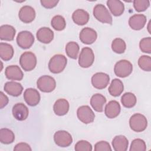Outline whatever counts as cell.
Returning a JSON list of instances; mask_svg holds the SVG:
<instances>
[{
  "label": "cell",
  "mask_w": 151,
  "mask_h": 151,
  "mask_svg": "<svg viewBox=\"0 0 151 151\" xmlns=\"http://www.w3.org/2000/svg\"><path fill=\"white\" fill-rule=\"evenodd\" d=\"M106 103V97L103 95L99 93L93 95L90 99V104L91 107L97 112H102L103 111V107Z\"/></svg>",
  "instance_id": "obj_23"
},
{
  "label": "cell",
  "mask_w": 151,
  "mask_h": 151,
  "mask_svg": "<svg viewBox=\"0 0 151 151\" xmlns=\"http://www.w3.org/2000/svg\"><path fill=\"white\" fill-rule=\"evenodd\" d=\"M9 101L8 97L2 92H0V108L3 109L6 106Z\"/></svg>",
  "instance_id": "obj_42"
},
{
  "label": "cell",
  "mask_w": 151,
  "mask_h": 151,
  "mask_svg": "<svg viewBox=\"0 0 151 151\" xmlns=\"http://www.w3.org/2000/svg\"><path fill=\"white\" fill-rule=\"evenodd\" d=\"M94 61L93 51L90 47L83 48L79 55L78 64L82 68H88L92 65Z\"/></svg>",
  "instance_id": "obj_7"
},
{
  "label": "cell",
  "mask_w": 151,
  "mask_h": 151,
  "mask_svg": "<svg viewBox=\"0 0 151 151\" xmlns=\"http://www.w3.org/2000/svg\"><path fill=\"white\" fill-rule=\"evenodd\" d=\"M95 151H111V148L110 144L106 141H100L94 145Z\"/></svg>",
  "instance_id": "obj_39"
},
{
  "label": "cell",
  "mask_w": 151,
  "mask_h": 151,
  "mask_svg": "<svg viewBox=\"0 0 151 151\" xmlns=\"http://www.w3.org/2000/svg\"><path fill=\"white\" fill-rule=\"evenodd\" d=\"M110 77L107 74L104 73H97L91 77V84L93 86L99 90L105 88L109 84Z\"/></svg>",
  "instance_id": "obj_11"
},
{
  "label": "cell",
  "mask_w": 151,
  "mask_h": 151,
  "mask_svg": "<svg viewBox=\"0 0 151 151\" xmlns=\"http://www.w3.org/2000/svg\"><path fill=\"white\" fill-rule=\"evenodd\" d=\"M121 110V107L118 101L116 100L110 101L106 106L104 113L109 119H114L119 116Z\"/></svg>",
  "instance_id": "obj_19"
},
{
  "label": "cell",
  "mask_w": 151,
  "mask_h": 151,
  "mask_svg": "<svg viewBox=\"0 0 151 151\" xmlns=\"http://www.w3.org/2000/svg\"><path fill=\"white\" fill-rule=\"evenodd\" d=\"M133 71V65L128 60H121L117 62L114 67L115 74L121 78L129 76Z\"/></svg>",
  "instance_id": "obj_5"
},
{
  "label": "cell",
  "mask_w": 151,
  "mask_h": 151,
  "mask_svg": "<svg viewBox=\"0 0 151 151\" xmlns=\"http://www.w3.org/2000/svg\"><path fill=\"white\" fill-rule=\"evenodd\" d=\"M72 19L77 25H84L88 22L90 15L86 11L83 9H77L73 13Z\"/></svg>",
  "instance_id": "obj_20"
},
{
  "label": "cell",
  "mask_w": 151,
  "mask_h": 151,
  "mask_svg": "<svg viewBox=\"0 0 151 151\" xmlns=\"http://www.w3.org/2000/svg\"><path fill=\"white\" fill-rule=\"evenodd\" d=\"M58 1L57 0H41L40 2L45 8H52L55 7L58 3Z\"/></svg>",
  "instance_id": "obj_40"
},
{
  "label": "cell",
  "mask_w": 151,
  "mask_h": 151,
  "mask_svg": "<svg viewBox=\"0 0 151 151\" xmlns=\"http://www.w3.org/2000/svg\"><path fill=\"white\" fill-rule=\"evenodd\" d=\"M51 25L55 30L60 31L64 29L65 28L66 22L63 16L57 15L52 18L51 21Z\"/></svg>",
  "instance_id": "obj_32"
},
{
  "label": "cell",
  "mask_w": 151,
  "mask_h": 151,
  "mask_svg": "<svg viewBox=\"0 0 151 151\" xmlns=\"http://www.w3.org/2000/svg\"><path fill=\"white\" fill-rule=\"evenodd\" d=\"M15 140L14 132L9 129L2 128L0 130V142L5 145L11 144Z\"/></svg>",
  "instance_id": "obj_29"
},
{
  "label": "cell",
  "mask_w": 151,
  "mask_h": 151,
  "mask_svg": "<svg viewBox=\"0 0 151 151\" xmlns=\"http://www.w3.org/2000/svg\"><path fill=\"white\" fill-rule=\"evenodd\" d=\"M139 67L146 71H151V58L148 55H142L138 60Z\"/></svg>",
  "instance_id": "obj_34"
},
{
  "label": "cell",
  "mask_w": 151,
  "mask_h": 151,
  "mask_svg": "<svg viewBox=\"0 0 151 151\" xmlns=\"http://www.w3.org/2000/svg\"><path fill=\"white\" fill-rule=\"evenodd\" d=\"M78 119L84 124L92 123L95 118V114L88 106H81L77 111Z\"/></svg>",
  "instance_id": "obj_9"
},
{
  "label": "cell",
  "mask_w": 151,
  "mask_h": 151,
  "mask_svg": "<svg viewBox=\"0 0 151 151\" xmlns=\"http://www.w3.org/2000/svg\"><path fill=\"white\" fill-rule=\"evenodd\" d=\"M133 3L135 10L137 12L145 11L150 6V1L148 0H134Z\"/></svg>",
  "instance_id": "obj_36"
},
{
  "label": "cell",
  "mask_w": 151,
  "mask_h": 151,
  "mask_svg": "<svg viewBox=\"0 0 151 151\" xmlns=\"http://www.w3.org/2000/svg\"><path fill=\"white\" fill-rule=\"evenodd\" d=\"M146 145L145 142L141 139H134L130 145V151H145Z\"/></svg>",
  "instance_id": "obj_35"
},
{
  "label": "cell",
  "mask_w": 151,
  "mask_h": 151,
  "mask_svg": "<svg viewBox=\"0 0 151 151\" xmlns=\"http://www.w3.org/2000/svg\"><path fill=\"white\" fill-rule=\"evenodd\" d=\"M126 48V44L124 41L120 38H116L112 41L111 49L113 52L117 54L123 53Z\"/></svg>",
  "instance_id": "obj_33"
},
{
  "label": "cell",
  "mask_w": 151,
  "mask_h": 151,
  "mask_svg": "<svg viewBox=\"0 0 151 151\" xmlns=\"http://www.w3.org/2000/svg\"><path fill=\"white\" fill-rule=\"evenodd\" d=\"M14 54L12 46L5 42L0 43V57L4 61L10 60Z\"/></svg>",
  "instance_id": "obj_28"
},
{
  "label": "cell",
  "mask_w": 151,
  "mask_h": 151,
  "mask_svg": "<svg viewBox=\"0 0 151 151\" xmlns=\"http://www.w3.org/2000/svg\"><path fill=\"white\" fill-rule=\"evenodd\" d=\"M6 77L11 80L20 81L23 78L24 74L19 66L17 65H9L5 70Z\"/></svg>",
  "instance_id": "obj_16"
},
{
  "label": "cell",
  "mask_w": 151,
  "mask_h": 151,
  "mask_svg": "<svg viewBox=\"0 0 151 151\" xmlns=\"http://www.w3.org/2000/svg\"><path fill=\"white\" fill-rule=\"evenodd\" d=\"M93 15L97 20L102 23L112 24V17L108 9L103 4H99L94 7Z\"/></svg>",
  "instance_id": "obj_3"
},
{
  "label": "cell",
  "mask_w": 151,
  "mask_h": 151,
  "mask_svg": "<svg viewBox=\"0 0 151 151\" xmlns=\"http://www.w3.org/2000/svg\"><path fill=\"white\" fill-rule=\"evenodd\" d=\"M37 86L38 88L42 92L50 93L55 88L56 82L53 77L44 75L38 79Z\"/></svg>",
  "instance_id": "obj_6"
},
{
  "label": "cell",
  "mask_w": 151,
  "mask_h": 151,
  "mask_svg": "<svg viewBox=\"0 0 151 151\" xmlns=\"http://www.w3.org/2000/svg\"><path fill=\"white\" fill-rule=\"evenodd\" d=\"M97 38L96 31L89 27H85L81 29L79 34V38L81 42L85 44H91Z\"/></svg>",
  "instance_id": "obj_12"
},
{
  "label": "cell",
  "mask_w": 151,
  "mask_h": 151,
  "mask_svg": "<svg viewBox=\"0 0 151 151\" xmlns=\"http://www.w3.org/2000/svg\"><path fill=\"white\" fill-rule=\"evenodd\" d=\"M54 32L48 27L40 28L36 34L37 40L44 44H49L54 39Z\"/></svg>",
  "instance_id": "obj_18"
},
{
  "label": "cell",
  "mask_w": 151,
  "mask_h": 151,
  "mask_svg": "<svg viewBox=\"0 0 151 151\" xmlns=\"http://www.w3.org/2000/svg\"><path fill=\"white\" fill-rule=\"evenodd\" d=\"M76 151H91L92 150V145L88 141L81 140L75 145L74 147Z\"/></svg>",
  "instance_id": "obj_38"
},
{
  "label": "cell",
  "mask_w": 151,
  "mask_h": 151,
  "mask_svg": "<svg viewBox=\"0 0 151 151\" xmlns=\"http://www.w3.org/2000/svg\"><path fill=\"white\" fill-rule=\"evenodd\" d=\"M16 30L9 25H3L0 27V39L5 41H12L15 35Z\"/></svg>",
  "instance_id": "obj_25"
},
{
  "label": "cell",
  "mask_w": 151,
  "mask_h": 151,
  "mask_svg": "<svg viewBox=\"0 0 151 151\" xmlns=\"http://www.w3.org/2000/svg\"><path fill=\"white\" fill-rule=\"evenodd\" d=\"M124 90V86L122 81L118 79H113L109 87L108 91L110 94L114 97L119 96Z\"/></svg>",
  "instance_id": "obj_27"
},
{
  "label": "cell",
  "mask_w": 151,
  "mask_h": 151,
  "mask_svg": "<svg viewBox=\"0 0 151 151\" xmlns=\"http://www.w3.org/2000/svg\"><path fill=\"white\" fill-rule=\"evenodd\" d=\"M146 17L143 14H134L129 19V25L134 30L142 29L146 24Z\"/></svg>",
  "instance_id": "obj_17"
},
{
  "label": "cell",
  "mask_w": 151,
  "mask_h": 151,
  "mask_svg": "<svg viewBox=\"0 0 151 151\" xmlns=\"http://www.w3.org/2000/svg\"><path fill=\"white\" fill-rule=\"evenodd\" d=\"M37 57L31 51L24 52L19 58V64L22 69L25 71L34 70L37 65Z\"/></svg>",
  "instance_id": "obj_4"
},
{
  "label": "cell",
  "mask_w": 151,
  "mask_h": 151,
  "mask_svg": "<svg viewBox=\"0 0 151 151\" xmlns=\"http://www.w3.org/2000/svg\"><path fill=\"white\" fill-rule=\"evenodd\" d=\"M24 99L29 106H35L39 103L41 97L38 90L33 88H28L24 93Z\"/></svg>",
  "instance_id": "obj_13"
},
{
  "label": "cell",
  "mask_w": 151,
  "mask_h": 151,
  "mask_svg": "<svg viewBox=\"0 0 151 151\" xmlns=\"http://www.w3.org/2000/svg\"><path fill=\"white\" fill-rule=\"evenodd\" d=\"M55 143L60 147H66L69 146L73 142L71 135L65 130L56 132L54 135Z\"/></svg>",
  "instance_id": "obj_10"
},
{
  "label": "cell",
  "mask_w": 151,
  "mask_h": 151,
  "mask_svg": "<svg viewBox=\"0 0 151 151\" xmlns=\"http://www.w3.org/2000/svg\"><path fill=\"white\" fill-rule=\"evenodd\" d=\"M14 117L19 121L26 120L29 114L28 107L22 103H16L12 110Z\"/></svg>",
  "instance_id": "obj_15"
},
{
  "label": "cell",
  "mask_w": 151,
  "mask_h": 151,
  "mask_svg": "<svg viewBox=\"0 0 151 151\" xmlns=\"http://www.w3.org/2000/svg\"><path fill=\"white\" fill-rule=\"evenodd\" d=\"M4 88L8 94L14 97L19 96L23 91V87L21 84L15 81L6 82L4 85Z\"/></svg>",
  "instance_id": "obj_22"
},
{
  "label": "cell",
  "mask_w": 151,
  "mask_h": 151,
  "mask_svg": "<svg viewBox=\"0 0 151 151\" xmlns=\"http://www.w3.org/2000/svg\"><path fill=\"white\" fill-rule=\"evenodd\" d=\"M107 5L114 16H120L124 11V5L121 1L108 0L107 1Z\"/></svg>",
  "instance_id": "obj_24"
},
{
  "label": "cell",
  "mask_w": 151,
  "mask_h": 151,
  "mask_svg": "<svg viewBox=\"0 0 151 151\" xmlns=\"http://www.w3.org/2000/svg\"><path fill=\"white\" fill-rule=\"evenodd\" d=\"M67 60L63 54H55L51 58L48 63V69L54 74L61 73L66 67Z\"/></svg>",
  "instance_id": "obj_1"
},
{
  "label": "cell",
  "mask_w": 151,
  "mask_h": 151,
  "mask_svg": "<svg viewBox=\"0 0 151 151\" xmlns=\"http://www.w3.org/2000/svg\"><path fill=\"white\" fill-rule=\"evenodd\" d=\"M112 146L115 151H126L127 150L129 141L124 136H116L112 140Z\"/></svg>",
  "instance_id": "obj_26"
},
{
  "label": "cell",
  "mask_w": 151,
  "mask_h": 151,
  "mask_svg": "<svg viewBox=\"0 0 151 151\" xmlns=\"http://www.w3.org/2000/svg\"><path fill=\"white\" fill-rule=\"evenodd\" d=\"M14 150L15 151H20V150H32L30 146L26 143H19L15 145L14 148Z\"/></svg>",
  "instance_id": "obj_41"
},
{
  "label": "cell",
  "mask_w": 151,
  "mask_h": 151,
  "mask_svg": "<svg viewBox=\"0 0 151 151\" xmlns=\"http://www.w3.org/2000/svg\"><path fill=\"white\" fill-rule=\"evenodd\" d=\"M35 9L31 6H23L19 10L18 17L19 19L24 23H30L35 18Z\"/></svg>",
  "instance_id": "obj_14"
},
{
  "label": "cell",
  "mask_w": 151,
  "mask_h": 151,
  "mask_svg": "<svg viewBox=\"0 0 151 151\" xmlns=\"http://www.w3.org/2000/svg\"><path fill=\"white\" fill-rule=\"evenodd\" d=\"M140 50L145 53L151 52V38L150 37L142 38L139 42Z\"/></svg>",
  "instance_id": "obj_37"
},
{
  "label": "cell",
  "mask_w": 151,
  "mask_h": 151,
  "mask_svg": "<svg viewBox=\"0 0 151 151\" xmlns=\"http://www.w3.org/2000/svg\"><path fill=\"white\" fill-rule=\"evenodd\" d=\"M129 125L134 132H142L146 129L147 120L144 115L140 113H135L130 117Z\"/></svg>",
  "instance_id": "obj_2"
},
{
  "label": "cell",
  "mask_w": 151,
  "mask_h": 151,
  "mask_svg": "<svg viewBox=\"0 0 151 151\" xmlns=\"http://www.w3.org/2000/svg\"><path fill=\"white\" fill-rule=\"evenodd\" d=\"M69 103L65 99H58L53 106V110L55 114L59 116L66 114L69 110Z\"/></svg>",
  "instance_id": "obj_21"
},
{
  "label": "cell",
  "mask_w": 151,
  "mask_h": 151,
  "mask_svg": "<svg viewBox=\"0 0 151 151\" xmlns=\"http://www.w3.org/2000/svg\"><path fill=\"white\" fill-rule=\"evenodd\" d=\"M79 50V45L76 42L70 41L66 44L65 52L68 57L72 59H77Z\"/></svg>",
  "instance_id": "obj_31"
},
{
  "label": "cell",
  "mask_w": 151,
  "mask_h": 151,
  "mask_svg": "<svg viewBox=\"0 0 151 151\" xmlns=\"http://www.w3.org/2000/svg\"><path fill=\"white\" fill-rule=\"evenodd\" d=\"M34 42L33 34L28 31H22L18 34L17 42L18 45L22 49L29 48Z\"/></svg>",
  "instance_id": "obj_8"
},
{
  "label": "cell",
  "mask_w": 151,
  "mask_h": 151,
  "mask_svg": "<svg viewBox=\"0 0 151 151\" xmlns=\"http://www.w3.org/2000/svg\"><path fill=\"white\" fill-rule=\"evenodd\" d=\"M137 99L135 95L130 92L125 93L121 97V103L126 108H132L136 104Z\"/></svg>",
  "instance_id": "obj_30"
}]
</instances>
